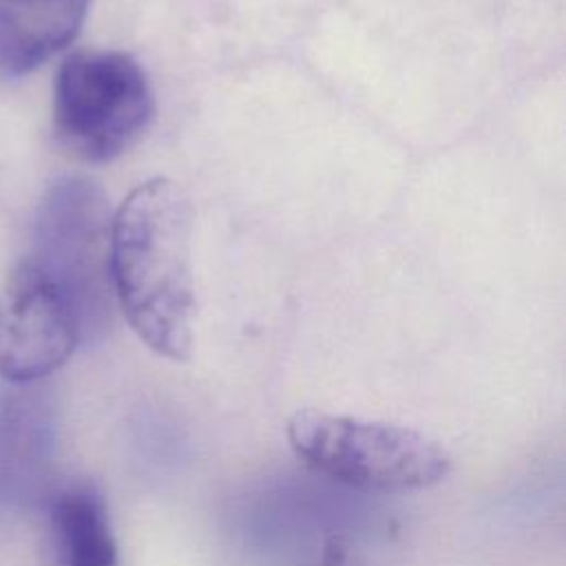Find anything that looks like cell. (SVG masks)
Instances as JSON below:
<instances>
[{
  "label": "cell",
  "instance_id": "cell-1",
  "mask_svg": "<svg viewBox=\"0 0 566 566\" xmlns=\"http://www.w3.org/2000/svg\"><path fill=\"white\" fill-rule=\"evenodd\" d=\"M190 230V201L166 177L137 186L111 230L113 294L133 332L175 363L192 354Z\"/></svg>",
  "mask_w": 566,
  "mask_h": 566
},
{
  "label": "cell",
  "instance_id": "cell-2",
  "mask_svg": "<svg viewBox=\"0 0 566 566\" xmlns=\"http://www.w3.org/2000/svg\"><path fill=\"white\" fill-rule=\"evenodd\" d=\"M287 442L316 473L363 491H418L442 482L453 458L436 438L394 422L298 409Z\"/></svg>",
  "mask_w": 566,
  "mask_h": 566
},
{
  "label": "cell",
  "instance_id": "cell-3",
  "mask_svg": "<svg viewBox=\"0 0 566 566\" xmlns=\"http://www.w3.org/2000/svg\"><path fill=\"white\" fill-rule=\"evenodd\" d=\"M153 113L148 77L124 51L82 49L57 69L53 128L60 146L80 161H113L144 135Z\"/></svg>",
  "mask_w": 566,
  "mask_h": 566
},
{
  "label": "cell",
  "instance_id": "cell-4",
  "mask_svg": "<svg viewBox=\"0 0 566 566\" xmlns=\"http://www.w3.org/2000/svg\"><path fill=\"white\" fill-rule=\"evenodd\" d=\"M111 230L108 199L95 181L62 177L49 186L35 219L33 252L24 261L64 294L82 334L108 314L115 298Z\"/></svg>",
  "mask_w": 566,
  "mask_h": 566
},
{
  "label": "cell",
  "instance_id": "cell-5",
  "mask_svg": "<svg viewBox=\"0 0 566 566\" xmlns=\"http://www.w3.org/2000/svg\"><path fill=\"white\" fill-rule=\"evenodd\" d=\"M80 338L71 303L22 261L0 296V376L18 385L40 380L71 358Z\"/></svg>",
  "mask_w": 566,
  "mask_h": 566
},
{
  "label": "cell",
  "instance_id": "cell-6",
  "mask_svg": "<svg viewBox=\"0 0 566 566\" xmlns=\"http://www.w3.org/2000/svg\"><path fill=\"white\" fill-rule=\"evenodd\" d=\"M91 0H0V75L20 77L69 46Z\"/></svg>",
  "mask_w": 566,
  "mask_h": 566
},
{
  "label": "cell",
  "instance_id": "cell-7",
  "mask_svg": "<svg viewBox=\"0 0 566 566\" xmlns=\"http://www.w3.org/2000/svg\"><path fill=\"white\" fill-rule=\"evenodd\" d=\"M60 566H117V542L102 491L77 482L57 491L49 504Z\"/></svg>",
  "mask_w": 566,
  "mask_h": 566
}]
</instances>
